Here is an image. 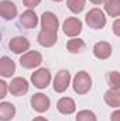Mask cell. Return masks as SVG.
Returning <instances> with one entry per match:
<instances>
[{
  "label": "cell",
  "mask_w": 120,
  "mask_h": 121,
  "mask_svg": "<svg viewBox=\"0 0 120 121\" xmlns=\"http://www.w3.org/2000/svg\"><path fill=\"white\" fill-rule=\"evenodd\" d=\"M72 87L75 93L78 94H86L92 89V78L88 72L85 70H79L72 80Z\"/></svg>",
  "instance_id": "obj_1"
},
{
  "label": "cell",
  "mask_w": 120,
  "mask_h": 121,
  "mask_svg": "<svg viewBox=\"0 0 120 121\" xmlns=\"http://www.w3.org/2000/svg\"><path fill=\"white\" fill-rule=\"evenodd\" d=\"M85 21H86L88 27H90L92 30H102L106 26V16L100 9L95 7L86 13Z\"/></svg>",
  "instance_id": "obj_2"
},
{
  "label": "cell",
  "mask_w": 120,
  "mask_h": 121,
  "mask_svg": "<svg viewBox=\"0 0 120 121\" xmlns=\"http://www.w3.org/2000/svg\"><path fill=\"white\" fill-rule=\"evenodd\" d=\"M51 82V72L47 68H40L31 75V83L37 89H45L48 87Z\"/></svg>",
  "instance_id": "obj_3"
},
{
  "label": "cell",
  "mask_w": 120,
  "mask_h": 121,
  "mask_svg": "<svg viewBox=\"0 0 120 121\" xmlns=\"http://www.w3.org/2000/svg\"><path fill=\"white\" fill-rule=\"evenodd\" d=\"M41 30L52 32V34H58V28H60V21L58 17L52 13V11H44L41 16Z\"/></svg>",
  "instance_id": "obj_4"
},
{
  "label": "cell",
  "mask_w": 120,
  "mask_h": 121,
  "mask_svg": "<svg viewBox=\"0 0 120 121\" xmlns=\"http://www.w3.org/2000/svg\"><path fill=\"white\" fill-rule=\"evenodd\" d=\"M62 31L66 37L69 38H74V37H78L81 32H82V21L76 17H69L64 21L62 24Z\"/></svg>",
  "instance_id": "obj_5"
},
{
  "label": "cell",
  "mask_w": 120,
  "mask_h": 121,
  "mask_svg": "<svg viewBox=\"0 0 120 121\" xmlns=\"http://www.w3.org/2000/svg\"><path fill=\"white\" fill-rule=\"evenodd\" d=\"M41 62H42V55L38 51H28V52L23 54L20 58V65L24 69H34V68L40 66Z\"/></svg>",
  "instance_id": "obj_6"
},
{
  "label": "cell",
  "mask_w": 120,
  "mask_h": 121,
  "mask_svg": "<svg viewBox=\"0 0 120 121\" xmlns=\"http://www.w3.org/2000/svg\"><path fill=\"white\" fill-rule=\"evenodd\" d=\"M71 85V73L66 70V69H61L60 72H57L55 78H54V90L57 93H64L69 87Z\"/></svg>",
  "instance_id": "obj_7"
},
{
  "label": "cell",
  "mask_w": 120,
  "mask_h": 121,
  "mask_svg": "<svg viewBox=\"0 0 120 121\" xmlns=\"http://www.w3.org/2000/svg\"><path fill=\"white\" fill-rule=\"evenodd\" d=\"M30 103H31L32 110L37 111V113H45V111L50 110V106H51L50 97L45 96L44 93H35V94H32Z\"/></svg>",
  "instance_id": "obj_8"
},
{
  "label": "cell",
  "mask_w": 120,
  "mask_h": 121,
  "mask_svg": "<svg viewBox=\"0 0 120 121\" xmlns=\"http://www.w3.org/2000/svg\"><path fill=\"white\" fill-rule=\"evenodd\" d=\"M9 48H10V51L13 54L23 55V54L28 52V49H30V41L26 37H14V38L10 39Z\"/></svg>",
  "instance_id": "obj_9"
},
{
  "label": "cell",
  "mask_w": 120,
  "mask_h": 121,
  "mask_svg": "<svg viewBox=\"0 0 120 121\" xmlns=\"http://www.w3.org/2000/svg\"><path fill=\"white\" fill-rule=\"evenodd\" d=\"M9 90L13 96H24L28 91V82L24 78H14L11 79L10 85H9Z\"/></svg>",
  "instance_id": "obj_10"
},
{
  "label": "cell",
  "mask_w": 120,
  "mask_h": 121,
  "mask_svg": "<svg viewBox=\"0 0 120 121\" xmlns=\"http://www.w3.org/2000/svg\"><path fill=\"white\" fill-rule=\"evenodd\" d=\"M0 16L4 20H14L17 17V6L11 0L0 1Z\"/></svg>",
  "instance_id": "obj_11"
},
{
  "label": "cell",
  "mask_w": 120,
  "mask_h": 121,
  "mask_svg": "<svg viewBox=\"0 0 120 121\" xmlns=\"http://www.w3.org/2000/svg\"><path fill=\"white\" fill-rule=\"evenodd\" d=\"M93 55L97 59H107L112 55V45L107 41H99L93 45Z\"/></svg>",
  "instance_id": "obj_12"
},
{
  "label": "cell",
  "mask_w": 120,
  "mask_h": 121,
  "mask_svg": "<svg viewBox=\"0 0 120 121\" xmlns=\"http://www.w3.org/2000/svg\"><path fill=\"white\" fill-rule=\"evenodd\" d=\"M37 41L41 47L44 48H51L57 44L58 41V34H52V32H48V31L41 30L37 35Z\"/></svg>",
  "instance_id": "obj_13"
},
{
  "label": "cell",
  "mask_w": 120,
  "mask_h": 121,
  "mask_svg": "<svg viewBox=\"0 0 120 121\" xmlns=\"http://www.w3.org/2000/svg\"><path fill=\"white\" fill-rule=\"evenodd\" d=\"M20 24L24 27V28H35L37 27V24H38V16L35 14V11L34 10H26L24 13H21V16H20Z\"/></svg>",
  "instance_id": "obj_14"
},
{
  "label": "cell",
  "mask_w": 120,
  "mask_h": 121,
  "mask_svg": "<svg viewBox=\"0 0 120 121\" xmlns=\"http://www.w3.org/2000/svg\"><path fill=\"white\" fill-rule=\"evenodd\" d=\"M57 110L60 111L61 114L69 116V114L75 113L76 104H75L74 99H71V97H61L60 100L57 101Z\"/></svg>",
  "instance_id": "obj_15"
},
{
  "label": "cell",
  "mask_w": 120,
  "mask_h": 121,
  "mask_svg": "<svg viewBox=\"0 0 120 121\" xmlns=\"http://www.w3.org/2000/svg\"><path fill=\"white\" fill-rule=\"evenodd\" d=\"M16 72V63L9 56H1L0 59V75L3 78H11Z\"/></svg>",
  "instance_id": "obj_16"
},
{
  "label": "cell",
  "mask_w": 120,
  "mask_h": 121,
  "mask_svg": "<svg viewBox=\"0 0 120 121\" xmlns=\"http://www.w3.org/2000/svg\"><path fill=\"white\" fill-rule=\"evenodd\" d=\"M14 116H16V107H14V104H11L9 101L0 103V120L10 121L14 118Z\"/></svg>",
  "instance_id": "obj_17"
},
{
  "label": "cell",
  "mask_w": 120,
  "mask_h": 121,
  "mask_svg": "<svg viewBox=\"0 0 120 121\" xmlns=\"http://www.w3.org/2000/svg\"><path fill=\"white\" fill-rule=\"evenodd\" d=\"M103 100H105V103H106L109 107H113V108L120 107V90L109 89V90L105 93Z\"/></svg>",
  "instance_id": "obj_18"
},
{
  "label": "cell",
  "mask_w": 120,
  "mask_h": 121,
  "mask_svg": "<svg viewBox=\"0 0 120 121\" xmlns=\"http://www.w3.org/2000/svg\"><path fill=\"white\" fill-rule=\"evenodd\" d=\"M66 49L71 54H79L85 49V41L81 38H72L66 42Z\"/></svg>",
  "instance_id": "obj_19"
},
{
  "label": "cell",
  "mask_w": 120,
  "mask_h": 121,
  "mask_svg": "<svg viewBox=\"0 0 120 121\" xmlns=\"http://www.w3.org/2000/svg\"><path fill=\"white\" fill-rule=\"evenodd\" d=\"M105 11L115 18L120 17V0H107L105 3Z\"/></svg>",
  "instance_id": "obj_20"
},
{
  "label": "cell",
  "mask_w": 120,
  "mask_h": 121,
  "mask_svg": "<svg viewBox=\"0 0 120 121\" xmlns=\"http://www.w3.org/2000/svg\"><path fill=\"white\" fill-rule=\"evenodd\" d=\"M106 80H107V85L110 89L120 90V72H116V70L109 72L106 76Z\"/></svg>",
  "instance_id": "obj_21"
},
{
  "label": "cell",
  "mask_w": 120,
  "mask_h": 121,
  "mask_svg": "<svg viewBox=\"0 0 120 121\" xmlns=\"http://www.w3.org/2000/svg\"><path fill=\"white\" fill-rule=\"evenodd\" d=\"M66 7L74 14H79L85 9V0H66Z\"/></svg>",
  "instance_id": "obj_22"
},
{
  "label": "cell",
  "mask_w": 120,
  "mask_h": 121,
  "mask_svg": "<svg viewBox=\"0 0 120 121\" xmlns=\"http://www.w3.org/2000/svg\"><path fill=\"white\" fill-rule=\"evenodd\" d=\"M76 121H97L96 114L90 110H81L76 114Z\"/></svg>",
  "instance_id": "obj_23"
},
{
  "label": "cell",
  "mask_w": 120,
  "mask_h": 121,
  "mask_svg": "<svg viewBox=\"0 0 120 121\" xmlns=\"http://www.w3.org/2000/svg\"><path fill=\"white\" fill-rule=\"evenodd\" d=\"M41 3V0H23V4L27 7V9H35L38 4Z\"/></svg>",
  "instance_id": "obj_24"
},
{
  "label": "cell",
  "mask_w": 120,
  "mask_h": 121,
  "mask_svg": "<svg viewBox=\"0 0 120 121\" xmlns=\"http://www.w3.org/2000/svg\"><path fill=\"white\" fill-rule=\"evenodd\" d=\"M112 31H113L115 35L120 37V17L113 21V24H112Z\"/></svg>",
  "instance_id": "obj_25"
},
{
  "label": "cell",
  "mask_w": 120,
  "mask_h": 121,
  "mask_svg": "<svg viewBox=\"0 0 120 121\" xmlns=\"http://www.w3.org/2000/svg\"><path fill=\"white\" fill-rule=\"evenodd\" d=\"M7 94V83L4 80H0V99H4Z\"/></svg>",
  "instance_id": "obj_26"
},
{
  "label": "cell",
  "mask_w": 120,
  "mask_h": 121,
  "mask_svg": "<svg viewBox=\"0 0 120 121\" xmlns=\"http://www.w3.org/2000/svg\"><path fill=\"white\" fill-rule=\"evenodd\" d=\"M110 121H120V108L110 114Z\"/></svg>",
  "instance_id": "obj_27"
},
{
  "label": "cell",
  "mask_w": 120,
  "mask_h": 121,
  "mask_svg": "<svg viewBox=\"0 0 120 121\" xmlns=\"http://www.w3.org/2000/svg\"><path fill=\"white\" fill-rule=\"evenodd\" d=\"M89 1L92 4H97V6H99V4H105L107 0H89Z\"/></svg>",
  "instance_id": "obj_28"
},
{
  "label": "cell",
  "mask_w": 120,
  "mask_h": 121,
  "mask_svg": "<svg viewBox=\"0 0 120 121\" xmlns=\"http://www.w3.org/2000/svg\"><path fill=\"white\" fill-rule=\"evenodd\" d=\"M31 121H48L45 117H34Z\"/></svg>",
  "instance_id": "obj_29"
},
{
  "label": "cell",
  "mask_w": 120,
  "mask_h": 121,
  "mask_svg": "<svg viewBox=\"0 0 120 121\" xmlns=\"http://www.w3.org/2000/svg\"><path fill=\"white\" fill-rule=\"evenodd\" d=\"M52 1H62V0H52Z\"/></svg>",
  "instance_id": "obj_30"
}]
</instances>
